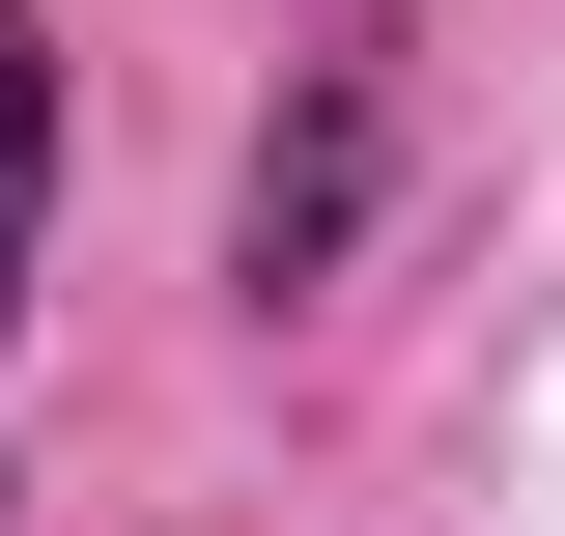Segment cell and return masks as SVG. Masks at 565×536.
I'll use <instances>...</instances> for the list:
<instances>
[{"instance_id":"6da1fadb","label":"cell","mask_w":565,"mask_h":536,"mask_svg":"<svg viewBox=\"0 0 565 536\" xmlns=\"http://www.w3.org/2000/svg\"><path fill=\"white\" fill-rule=\"evenodd\" d=\"M29 199H57V29L0 0V282H29Z\"/></svg>"}]
</instances>
